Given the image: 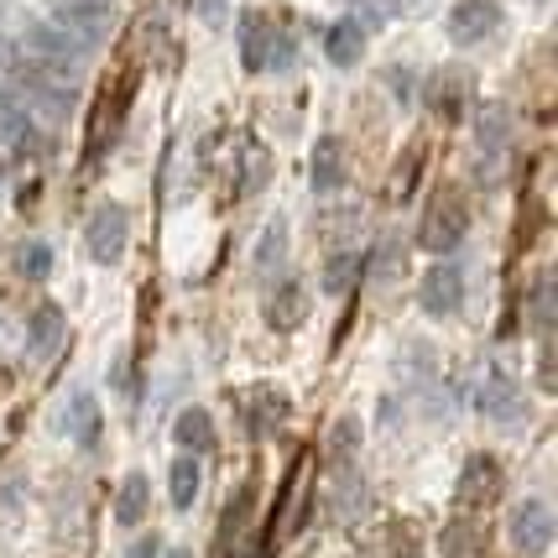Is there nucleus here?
<instances>
[{"instance_id": "nucleus-1", "label": "nucleus", "mask_w": 558, "mask_h": 558, "mask_svg": "<svg viewBox=\"0 0 558 558\" xmlns=\"http://www.w3.org/2000/svg\"><path fill=\"white\" fill-rule=\"evenodd\" d=\"M464 230H470V209H464V198L454 194V189H438V194L428 198V209H423L417 245H423V251H434V256H449V251L464 241Z\"/></svg>"}, {"instance_id": "nucleus-2", "label": "nucleus", "mask_w": 558, "mask_h": 558, "mask_svg": "<svg viewBox=\"0 0 558 558\" xmlns=\"http://www.w3.org/2000/svg\"><path fill=\"white\" fill-rule=\"evenodd\" d=\"M423 99H428V110L444 125H460L470 116V105H475V73H470V63H438L428 73V84H423Z\"/></svg>"}, {"instance_id": "nucleus-3", "label": "nucleus", "mask_w": 558, "mask_h": 558, "mask_svg": "<svg viewBox=\"0 0 558 558\" xmlns=\"http://www.w3.org/2000/svg\"><path fill=\"white\" fill-rule=\"evenodd\" d=\"M507 537H511V548H517V558H543L554 548V507L543 496H527L522 507H511Z\"/></svg>"}, {"instance_id": "nucleus-4", "label": "nucleus", "mask_w": 558, "mask_h": 558, "mask_svg": "<svg viewBox=\"0 0 558 558\" xmlns=\"http://www.w3.org/2000/svg\"><path fill=\"white\" fill-rule=\"evenodd\" d=\"M365 511H371V490H365V475L355 464H340L329 470V486H324V517L335 527H355Z\"/></svg>"}, {"instance_id": "nucleus-5", "label": "nucleus", "mask_w": 558, "mask_h": 558, "mask_svg": "<svg viewBox=\"0 0 558 558\" xmlns=\"http://www.w3.org/2000/svg\"><path fill=\"white\" fill-rule=\"evenodd\" d=\"M507 486V475H501V460L496 454H470L460 464V481H454V501H460V517L464 511H486L496 496Z\"/></svg>"}, {"instance_id": "nucleus-6", "label": "nucleus", "mask_w": 558, "mask_h": 558, "mask_svg": "<svg viewBox=\"0 0 558 558\" xmlns=\"http://www.w3.org/2000/svg\"><path fill=\"white\" fill-rule=\"evenodd\" d=\"M125 230H131V219H125L121 204H95L84 219V251L105 267H116L125 256Z\"/></svg>"}, {"instance_id": "nucleus-7", "label": "nucleus", "mask_w": 558, "mask_h": 558, "mask_svg": "<svg viewBox=\"0 0 558 558\" xmlns=\"http://www.w3.org/2000/svg\"><path fill=\"white\" fill-rule=\"evenodd\" d=\"M444 32H449L454 48H481V43H490L501 32V5L496 0H454Z\"/></svg>"}, {"instance_id": "nucleus-8", "label": "nucleus", "mask_w": 558, "mask_h": 558, "mask_svg": "<svg viewBox=\"0 0 558 558\" xmlns=\"http://www.w3.org/2000/svg\"><path fill=\"white\" fill-rule=\"evenodd\" d=\"M241 413H245V434H251V438H271L292 417V397L282 387H271V381H256V387H245Z\"/></svg>"}, {"instance_id": "nucleus-9", "label": "nucleus", "mask_w": 558, "mask_h": 558, "mask_svg": "<svg viewBox=\"0 0 558 558\" xmlns=\"http://www.w3.org/2000/svg\"><path fill=\"white\" fill-rule=\"evenodd\" d=\"M251 517H256V486L245 481L235 490V501L219 511V533H215V558H251L245 537H251Z\"/></svg>"}, {"instance_id": "nucleus-10", "label": "nucleus", "mask_w": 558, "mask_h": 558, "mask_svg": "<svg viewBox=\"0 0 558 558\" xmlns=\"http://www.w3.org/2000/svg\"><path fill=\"white\" fill-rule=\"evenodd\" d=\"M110 5L116 0H48V16L58 32H69L73 43H95L99 32H105V22H110Z\"/></svg>"}, {"instance_id": "nucleus-11", "label": "nucleus", "mask_w": 558, "mask_h": 558, "mask_svg": "<svg viewBox=\"0 0 558 558\" xmlns=\"http://www.w3.org/2000/svg\"><path fill=\"white\" fill-rule=\"evenodd\" d=\"M361 558H423V533L408 517H387L361 537Z\"/></svg>"}, {"instance_id": "nucleus-12", "label": "nucleus", "mask_w": 558, "mask_h": 558, "mask_svg": "<svg viewBox=\"0 0 558 558\" xmlns=\"http://www.w3.org/2000/svg\"><path fill=\"white\" fill-rule=\"evenodd\" d=\"M417 303H423V314H428V318L460 314V303H464V271H460V267H449V262H438L434 271H423Z\"/></svg>"}, {"instance_id": "nucleus-13", "label": "nucleus", "mask_w": 558, "mask_h": 558, "mask_svg": "<svg viewBox=\"0 0 558 558\" xmlns=\"http://www.w3.org/2000/svg\"><path fill=\"white\" fill-rule=\"evenodd\" d=\"M475 408H481V417H490V423H517V417H522V391H517V381H511L507 371L486 365V371H481V387H475Z\"/></svg>"}, {"instance_id": "nucleus-14", "label": "nucleus", "mask_w": 558, "mask_h": 558, "mask_svg": "<svg viewBox=\"0 0 558 558\" xmlns=\"http://www.w3.org/2000/svg\"><path fill=\"white\" fill-rule=\"evenodd\" d=\"M277 26L282 22H271L262 5H251L241 16V63L251 73H267L271 69V43H277Z\"/></svg>"}, {"instance_id": "nucleus-15", "label": "nucleus", "mask_w": 558, "mask_h": 558, "mask_svg": "<svg viewBox=\"0 0 558 558\" xmlns=\"http://www.w3.org/2000/svg\"><path fill=\"white\" fill-rule=\"evenodd\" d=\"M344 178H350V151H344V142L340 136H318L314 157H308V183H314V194H335V189H344Z\"/></svg>"}, {"instance_id": "nucleus-16", "label": "nucleus", "mask_w": 558, "mask_h": 558, "mask_svg": "<svg viewBox=\"0 0 558 558\" xmlns=\"http://www.w3.org/2000/svg\"><path fill=\"white\" fill-rule=\"evenodd\" d=\"M63 335H69V318L58 303H37L32 308V324H26V355L32 361H52L63 350Z\"/></svg>"}, {"instance_id": "nucleus-17", "label": "nucleus", "mask_w": 558, "mask_h": 558, "mask_svg": "<svg viewBox=\"0 0 558 558\" xmlns=\"http://www.w3.org/2000/svg\"><path fill=\"white\" fill-rule=\"evenodd\" d=\"M63 434L78 444V449H95L99 434H105V417H99V402L89 397V391H73L69 397V408H63Z\"/></svg>"}, {"instance_id": "nucleus-18", "label": "nucleus", "mask_w": 558, "mask_h": 558, "mask_svg": "<svg viewBox=\"0 0 558 558\" xmlns=\"http://www.w3.org/2000/svg\"><path fill=\"white\" fill-rule=\"evenodd\" d=\"M475 146H481L486 157H501L511 146V110L501 99H486V105L475 110Z\"/></svg>"}, {"instance_id": "nucleus-19", "label": "nucleus", "mask_w": 558, "mask_h": 558, "mask_svg": "<svg viewBox=\"0 0 558 558\" xmlns=\"http://www.w3.org/2000/svg\"><path fill=\"white\" fill-rule=\"evenodd\" d=\"M172 438H178V449L183 454H209L215 449V417L204 413V408H183L178 413V423H172Z\"/></svg>"}, {"instance_id": "nucleus-20", "label": "nucleus", "mask_w": 558, "mask_h": 558, "mask_svg": "<svg viewBox=\"0 0 558 558\" xmlns=\"http://www.w3.org/2000/svg\"><path fill=\"white\" fill-rule=\"evenodd\" d=\"M146 511H151V481H146L142 470H131L121 481V490H116V522L121 527H142Z\"/></svg>"}, {"instance_id": "nucleus-21", "label": "nucleus", "mask_w": 558, "mask_h": 558, "mask_svg": "<svg viewBox=\"0 0 558 558\" xmlns=\"http://www.w3.org/2000/svg\"><path fill=\"white\" fill-rule=\"evenodd\" d=\"M324 52H329V63H340V69L361 63V52H365V22H361V16H344V22L329 26Z\"/></svg>"}, {"instance_id": "nucleus-22", "label": "nucleus", "mask_w": 558, "mask_h": 558, "mask_svg": "<svg viewBox=\"0 0 558 558\" xmlns=\"http://www.w3.org/2000/svg\"><path fill=\"white\" fill-rule=\"evenodd\" d=\"M303 314H308V292L298 288V282H282V288L271 292V303H267V324L277 329V335H292V329L303 324Z\"/></svg>"}, {"instance_id": "nucleus-23", "label": "nucleus", "mask_w": 558, "mask_h": 558, "mask_svg": "<svg viewBox=\"0 0 558 558\" xmlns=\"http://www.w3.org/2000/svg\"><path fill=\"white\" fill-rule=\"evenodd\" d=\"M486 548V533H481V522L475 517H454L444 533H438V554L444 558H470Z\"/></svg>"}, {"instance_id": "nucleus-24", "label": "nucleus", "mask_w": 558, "mask_h": 558, "mask_svg": "<svg viewBox=\"0 0 558 558\" xmlns=\"http://www.w3.org/2000/svg\"><path fill=\"white\" fill-rule=\"evenodd\" d=\"M198 486H204V470H198L194 454H178L168 470V496H172V507L178 511H189L198 501Z\"/></svg>"}, {"instance_id": "nucleus-25", "label": "nucleus", "mask_w": 558, "mask_h": 558, "mask_svg": "<svg viewBox=\"0 0 558 558\" xmlns=\"http://www.w3.org/2000/svg\"><path fill=\"white\" fill-rule=\"evenodd\" d=\"M355 449H361V423H355V417H335V428H329V438H324V460H329V470L350 464L355 460Z\"/></svg>"}, {"instance_id": "nucleus-26", "label": "nucleus", "mask_w": 558, "mask_h": 558, "mask_svg": "<svg viewBox=\"0 0 558 558\" xmlns=\"http://www.w3.org/2000/svg\"><path fill=\"white\" fill-rule=\"evenodd\" d=\"M267 178H271V151L262 142H245L241 146V194L267 189Z\"/></svg>"}, {"instance_id": "nucleus-27", "label": "nucleus", "mask_w": 558, "mask_h": 558, "mask_svg": "<svg viewBox=\"0 0 558 558\" xmlns=\"http://www.w3.org/2000/svg\"><path fill=\"white\" fill-rule=\"evenodd\" d=\"M361 271H365V256H355V251H335V256H329V267H324V292H335V298L350 292Z\"/></svg>"}, {"instance_id": "nucleus-28", "label": "nucleus", "mask_w": 558, "mask_h": 558, "mask_svg": "<svg viewBox=\"0 0 558 558\" xmlns=\"http://www.w3.org/2000/svg\"><path fill=\"white\" fill-rule=\"evenodd\" d=\"M0 136L16 146V151H26V146H32V121H26V110L5 95V89H0Z\"/></svg>"}, {"instance_id": "nucleus-29", "label": "nucleus", "mask_w": 558, "mask_h": 558, "mask_svg": "<svg viewBox=\"0 0 558 558\" xmlns=\"http://www.w3.org/2000/svg\"><path fill=\"white\" fill-rule=\"evenodd\" d=\"M533 329L537 335H548L554 329V271H543L533 288Z\"/></svg>"}, {"instance_id": "nucleus-30", "label": "nucleus", "mask_w": 558, "mask_h": 558, "mask_svg": "<svg viewBox=\"0 0 558 558\" xmlns=\"http://www.w3.org/2000/svg\"><path fill=\"white\" fill-rule=\"evenodd\" d=\"M417 168H423V142L408 146V162L391 172V198H408L413 194V183H417Z\"/></svg>"}, {"instance_id": "nucleus-31", "label": "nucleus", "mask_w": 558, "mask_h": 558, "mask_svg": "<svg viewBox=\"0 0 558 558\" xmlns=\"http://www.w3.org/2000/svg\"><path fill=\"white\" fill-rule=\"evenodd\" d=\"M282 251H288V230H282V219H277V225H267V235H262V245H256V267L262 271L277 267Z\"/></svg>"}, {"instance_id": "nucleus-32", "label": "nucleus", "mask_w": 558, "mask_h": 558, "mask_svg": "<svg viewBox=\"0 0 558 558\" xmlns=\"http://www.w3.org/2000/svg\"><path fill=\"white\" fill-rule=\"evenodd\" d=\"M22 271L26 277H32V282H43V277H48L52 271V256H48V245H22Z\"/></svg>"}, {"instance_id": "nucleus-33", "label": "nucleus", "mask_w": 558, "mask_h": 558, "mask_svg": "<svg viewBox=\"0 0 558 558\" xmlns=\"http://www.w3.org/2000/svg\"><path fill=\"white\" fill-rule=\"evenodd\" d=\"M417 0H361V11L371 22H391V16H402V11H413ZM365 22V26H371Z\"/></svg>"}, {"instance_id": "nucleus-34", "label": "nucleus", "mask_w": 558, "mask_h": 558, "mask_svg": "<svg viewBox=\"0 0 558 558\" xmlns=\"http://www.w3.org/2000/svg\"><path fill=\"white\" fill-rule=\"evenodd\" d=\"M397 267H402V251H397L391 241H381V251H376V282H391Z\"/></svg>"}, {"instance_id": "nucleus-35", "label": "nucleus", "mask_w": 558, "mask_h": 558, "mask_svg": "<svg viewBox=\"0 0 558 558\" xmlns=\"http://www.w3.org/2000/svg\"><path fill=\"white\" fill-rule=\"evenodd\" d=\"M125 558H162V537H157V533L136 537V543H131V548H125Z\"/></svg>"}, {"instance_id": "nucleus-36", "label": "nucleus", "mask_w": 558, "mask_h": 558, "mask_svg": "<svg viewBox=\"0 0 558 558\" xmlns=\"http://www.w3.org/2000/svg\"><path fill=\"white\" fill-rule=\"evenodd\" d=\"M537 381H543V391H554V350L543 344V365H537Z\"/></svg>"}, {"instance_id": "nucleus-37", "label": "nucleus", "mask_w": 558, "mask_h": 558, "mask_svg": "<svg viewBox=\"0 0 558 558\" xmlns=\"http://www.w3.org/2000/svg\"><path fill=\"white\" fill-rule=\"evenodd\" d=\"M162 558H194V554H189V548H172V554H162Z\"/></svg>"}]
</instances>
